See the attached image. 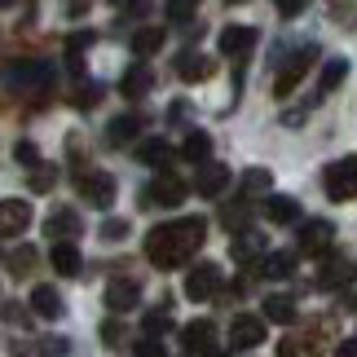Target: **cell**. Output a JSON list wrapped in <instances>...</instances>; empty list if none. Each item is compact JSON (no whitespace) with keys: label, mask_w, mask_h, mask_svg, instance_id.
I'll return each mask as SVG.
<instances>
[{"label":"cell","mask_w":357,"mask_h":357,"mask_svg":"<svg viewBox=\"0 0 357 357\" xmlns=\"http://www.w3.org/2000/svg\"><path fill=\"white\" fill-rule=\"evenodd\" d=\"M203 238H208V221H203V216H181V221L155 225L146 234V260L155 269H181V265L195 260Z\"/></svg>","instance_id":"obj_1"},{"label":"cell","mask_w":357,"mask_h":357,"mask_svg":"<svg viewBox=\"0 0 357 357\" xmlns=\"http://www.w3.org/2000/svg\"><path fill=\"white\" fill-rule=\"evenodd\" d=\"M322 185H326V199H331V203H349V199H357V155H344V159L326 163Z\"/></svg>","instance_id":"obj_2"},{"label":"cell","mask_w":357,"mask_h":357,"mask_svg":"<svg viewBox=\"0 0 357 357\" xmlns=\"http://www.w3.org/2000/svg\"><path fill=\"white\" fill-rule=\"evenodd\" d=\"M313 62H318V45H305V49H296L291 58L282 62L278 79H273V93H278V98H291V93H296V84L309 75V66H313Z\"/></svg>","instance_id":"obj_3"},{"label":"cell","mask_w":357,"mask_h":357,"mask_svg":"<svg viewBox=\"0 0 357 357\" xmlns=\"http://www.w3.org/2000/svg\"><path fill=\"white\" fill-rule=\"evenodd\" d=\"M221 282H225L221 265H216V260H199V265L185 273V296L190 300H212L216 291H221Z\"/></svg>","instance_id":"obj_4"},{"label":"cell","mask_w":357,"mask_h":357,"mask_svg":"<svg viewBox=\"0 0 357 357\" xmlns=\"http://www.w3.org/2000/svg\"><path fill=\"white\" fill-rule=\"evenodd\" d=\"M181 199H185V181H181V176H172V172H159L155 181L142 190L146 208H155V203H159V208H176Z\"/></svg>","instance_id":"obj_5"},{"label":"cell","mask_w":357,"mask_h":357,"mask_svg":"<svg viewBox=\"0 0 357 357\" xmlns=\"http://www.w3.org/2000/svg\"><path fill=\"white\" fill-rule=\"evenodd\" d=\"M331 243H335V225L331 221H305V225H300V234H296V247L305 256L331 252Z\"/></svg>","instance_id":"obj_6"},{"label":"cell","mask_w":357,"mask_h":357,"mask_svg":"<svg viewBox=\"0 0 357 357\" xmlns=\"http://www.w3.org/2000/svg\"><path fill=\"white\" fill-rule=\"evenodd\" d=\"M31 203L26 199H0V238H18L31 225Z\"/></svg>","instance_id":"obj_7"},{"label":"cell","mask_w":357,"mask_h":357,"mask_svg":"<svg viewBox=\"0 0 357 357\" xmlns=\"http://www.w3.org/2000/svg\"><path fill=\"white\" fill-rule=\"evenodd\" d=\"M79 195H84L93 208H111L115 203V176L111 172H79Z\"/></svg>","instance_id":"obj_8"},{"label":"cell","mask_w":357,"mask_h":357,"mask_svg":"<svg viewBox=\"0 0 357 357\" xmlns=\"http://www.w3.org/2000/svg\"><path fill=\"white\" fill-rule=\"evenodd\" d=\"M256 26H243V22H229L225 31H221V40H216V45H221V53L225 58H247V53L256 49Z\"/></svg>","instance_id":"obj_9"},{"label":"cell","mask_w":357,"mask_h":357,"mask_svg":"<svg viewBox=\"0 0 357 357\" xmlns=\"http://www.w3.org/2000/svg\"><path fill=\"white\" fill-rule=\"evenodd\" d=\"M5 79H9V84H18V89L40 93L53 79V66L49 62H18V66H9V71H5Z\"/></svg>","instance_id":"obj_10"},{"label":"cell","mask_w":357,"mask_h":357,"mask_svg":"<svg viewBox=\"0 0 357 357\" xmlns=\"http://www.w3.org/2000/svg\"><path fill=\"white\" fill-rule=\"evenodd\" d=\"M357 278V265L349 256H326L322 260V269H318V287L322 291H335V287H349Z\"/></svg>","instance_id":"obj_11"},{"label":"cell","mask_w":357,"mask_h":357,"mask_svg":"<svg viewBox=\"0 0 357 357\" xmlns=\"http://www.w3.org/2000/svg\"><path fill=\"white\" fill-rule=\"evenodd\" d=\"M195 190L203 199H221L229 190V163H203L195 172Z\"/></svg>","instance_id":"obj_12"},{"label":"cell","mask_w":357,"mask_h":357,"mask_svg":"<svg viewBox=\"0 0 357 357\" xmlns=\"http://www.w3.org/2000/svg\"><path fill=\"white\" fill-rule=\"evenodd\" d=\"M229 344H234V349H256V344H265V318H252V313L234 318V322H229Z\"/></svg>","instance_id":"obj_13"},{"label":"cell","mask_w":357,"mask_h":357,"mask_svg":"<svg viewBox=\"0 0 357 357\" xmlns=\"http://www.w3.org/2000/svg\"><path fill=\"white\" fill-rule=\"evenodd\" d=\"M216 71V62L208 58V53H199V49H185L181 58H176V75L185 79V84H199V79H212Z\"/></svg>","instance_id":"obj_14"},{"label":"cell","mask_w":357,"mask_h":357,"mask_svg":"<svg viewBox=\"0 0 357 357\" xmlns=\"http://www.w3.org/2000/svg\"><path fill=\"white\" fill-rule=\"evenodd\" d=\"M229 256H234L238 265H252V260H260V265H265V234H260V229H243V234H234V243H229Z\"/></svg>","instance_id":"obj_15"},{"label":"cell","mask_w":357,"mask_h":357,"mask_svg":"<svg viewBox=\"0 0 357 357\" xmlns=\"http://www.w3.org/2000/svg\"><path fill=\"white\" fill-rule=\"evenodd\" d=\"M137 300H142V287H137L132 278H115L111 287H106V309H111V313L137 309Z\"/></svg>","instance_id":"obj_16"},{"label":"cell","mask_w":357,"mask_h":357,"mask_svg":"<svg viewBox=\"0 0 357 357\" xmlns=\"http://www.w3.org/2000/svg\"><path fill=\"white\" fill-rule=\"evenodd\" d=\"M45 234L58 238V243H75V234H79V216H75L71 208H53V212L45 216Z\"/></svg>","instance_id":"obj_17"},{"label":"cell","mask_w":357,"mask_h":357,"mask_svg":"<svg viewBox=\"0 0 357 357\" xmlns=\"http://www.w3.org/2000/svg\"><path fill=\"white\" fill-rule=\"evenodd\" d=\"M49 265L62 273V278H75L79 269H84V260H79V247L75 243H53L49 247Z\"/></svg>","instance_id":"obj_18"},{"label":"cell","mask_w":357,"mask_h":357,"mask_svg":"<svg viewBox=\"0 0 357 357\" xmlns=\"http://www.w3.org/2000/svg\"><path fill=\"white\" fill-rule=\"evenodd\" d=\"M119 89H123V98H146V93L155 89V71H150L146 62H137V66H128V71H123Z\"/></svg>","instance_id":"obj_19"},{"label":"cell","mask_w":357,"mask_h":357,"mask_svg":"<svg viewBox=\"0 0 357 357\" xmlns=\"http://www.w3.org/2000/svg\"><path fill=\"white\" fill-rule=\"evenodd\" d=\"M62 309H66L62 296L53 291L49 282H40L36 291H31V313H36V318H62Z\"/></svg>","instance_id":"obj_20"},{"label":"cell","mask_w":357,"mask_h":357,"mask_svg":"<svg viewBox=\"0 0 357 357\" xmlns=\"http://www.w3.org/2000/svg\"><path fill=\"white\" fill-rule=\"evenodd\" d=\"M322 344H318V335L313 331H300V335H287L278 340V357H318Z\"/></svg>","instance_id":"obj_21"},{"label":"cell","mask_w":357,"mask_h":357,"mask_svg":"<svg viewBox=\"0 0 357 357\" xmlns=\"http://www.w3.org/2000/svg\"><path fill=\"white\" fill-rule=\"evenodd\" d=\"M181 340H185V349H190V353H208V349H212V340H216V326H212L208 318H199V322L181 326Z\"/></svg>","instance_id":"obj_22"},{"label":"cell","mask_w":357,"mask_h":357,"mask_svg":"<svg viewBox=\"0 0 357 357\" xmlns=\"http://www.w3.org/2000/svg\"><path fill=\"white\" fill-rule=\"evenodd\" d=\"M265 216L273 225H296L300 221V203L287 199V195H273V199H265Z\"/></svg>","instance_id":"obj_23"},{"label":"cell","mask_w":357,"mask_h":357,"mask_svg":"<svg viewBox=\"0 0 357 357\" xmlns=\"http://www.w3.org/2000/svg\"><path fill=\"white\" fill-rule=\"evenodd\" d=\"M181 155L190 159V163H199V168H203V163H212V137L208 132H185V142H181Z\"/></svg>","instance_id":"obj_24"},{"label":"cell","mask_w":357,"mask_h":357,"mask_svg":"<svg viewBox=\"0 0 357 357\" xmlns=\"http://www.w3.org/2000/svg\"><path fill=\"white\" fill-rule=\"evenodd\" d=\"M163 49V31L159 26H142V31H132V53L137 58H155Z\"/></svg>","instance_id":"obj_25"},{"label":"cell","mask_w":357,"mask_h":357,"mask_svg":"<svg viewBox=\"0 0 357 357\" xmlns=\"http://www.w3.org/2000/svg\"><path fill=\"white\" fill-rule=\"evenodd\" d=\"M89 49H93V31H75L71 40H66V66H71L75 75L84 71V53Z\"/></svg>","instance_id":"obj_26"},{"label":"cell","mask_w":357,"mask_h":357,"mask_svg":"<svg viewBox=\"0 0 357 357\" xmlns=\"http://www.w3.org/2000/svg\"><path fill=\"white\" fill-rule=\"evenodd\" d=\"M265 322L291 326V322H296V300H291V296H269V300H265Z\"/></svg>","instance_id":"obj_27"},{"label":"cell","mask_w":357,"mask_h":357,"mask_svg":"<svg viewBox=\"0 0 357 357\" xmlns=\"http://www.w3.org/2000/svg\"><path fill=\"white\" fill-rule=\"evenodd\" d=\"M137 128H142V119H137V115H119V119H111V128H106V142L123 146V142H132V137H137Z\"/></svg>","instance_id":"obj_28"},{"label":"cell","mask_w":357,"mask_h":357,"mask_svg":"<svg viewBox=\"0 0 357 357\" xmlns=\"http://www.w3.org/2000/svg\"><path fill=\"white\" fill-rule=\"evenodd\" d=\"M344 75H349V62L344 58H331L322 66V84H318V98H326V93H331L335 84H344Z\"/></svg>","instance_id":"obj_29"},{"label":"cell","mask_w":357,"mask_h":357,"mask_svg":"<svg viewBox=\"0 0 357 357\" xmlns=\"http://www.w3.org/2000/svg\"><path fill=\"white\" fill-rule=\"evenodd\" d=\"M137 159L150 163V168H159V163L172 159V150H168V142H142V146H137Z\"/></svg>","instance_id":"obj_30"},{"label":"cell","mask_w":357,"mask_h":357,"mask_svg":"<svg viewBox=\"0 0 357 357\" xmlns=\"http://www.w3.org/2000/svg\"><path fill=\"white\" fill-rule=\"evenodd\" d=\"M291 265H296L291 252H273V256H265V265H260V269H265L269 278H291Z\"/></svg>","instance_id":"obj_31"},{"label":"cell","mask_w":357,"mask_h":357,"mask_svg":"<svg viewBox=\"0 0 357 357\" xmlns=\"http://www.w3.org/2000/svg\"><path fill=\"white\" fill-rule=\"evenodd\" d=\"M168 18H172V22H181L185 31H195V26H199V9H195V5H185V0H172V5H168Z\"/></svg>","instance_id":"obj_32"},{"label":"cell","mask_w":357,"mask_h":357,"mask_svg":"<svg viewBox=\"0 0 357 357\" xmlns=\"http://www.w3.org/2000/svg\"><path fill=\"white\" fill-rule=\"evenodd\" d=\"M142 326H146V335H150V340H159V335L172 326V313H168V309H150L146 318H142Z\"/></svg>","instance_id":"obj_33"},{"label":"cell","mask_w":357,"mask_h":357,"mask_svg":"<svg viewBox=\"0 0 357 357\" xmlns=\"http://www.w3.org/2000/svg\"><path fill=\"white\" fill-rule=\"evenodd\" d=\"M79 111H84V106H98L102 102V84L98 79H79V89H75V98H71Z\"/></svg>","instance_id":"obj_34"},{"label":"cell","mask_w":357,"mask_h":357,"mask_svg":"<svg viewBox=\"0 0 357 357\" xmlns=\"http://www.w3.org/2000/svg\"><path fill=\"white\" fill-rule=\"evenodd\" d=\"M269 185H273V176L265 168H252L243 176V195H260V190H269Z\"/></svg>","instance_id":"obj_35"},{"label":"cell","mask_w":357,"mask_h":357,"mask_svg":"<svg viewBox=\"0 0 357 357\" xmlns=\"http://www.w3.org/2000/svg\"><path fill=\"white\" fill-rule=\"evenodd\" d=\"M102 238H106V243H123V238H128V221L106 216V221H102Z\"/></svg>","instance_id":"obj_36"},{"label":"cell","mask_w":357,"mask_h":357,"mask_svg":"<svg viewBox=\"0 0 357 357\" xmlns=\"http://www.w3.org/2000/svg\"><path fill=\"white\" fill-rule=\"evenodd\" d=\"M9 265H13V273H31L36 269V247H18V252L9 256Z\"/></svg>","instance_id":"obj_37"},{"label":"cell","mask_w":357,"mask_h":357,"mask_svg":"<svg viewBox=\"0 0 357 357\" xmlns=\"http://www.w3.org/2000/svg\"><path fill=\"white\" fill-rule=\"evenodd\" d=\"M53 185H58V168H36L31 172V190H36V195H45V190H53Z\"/></svg>","instance_id":"obj_38"},{"label":"cell","mask_w":357,"mask_h":357,"mask_svg":"<svg viewBox=\"0 0 357 357\" xmlns=\"http://www.w3.org/2000/svg\"><path fill=\"white\" fill-rule=\"evenodd\" d=\"M13 159H18L22 168H36V163H40V150L31 142H18V146H13Z\"/></svg>","instance_id":"obj_39"},{"label":"cell","mask_w":357,"mask_h":357,"mask_svg":"<svg viewBox=\"0 0 357 357\" xmlns=\"http://www.w3.org/2000/svg\"><path fill=\"white\" fill-rule=\"evenodd\" d=\"M137 357H168V349H163V340H137Z\"/></svg>","instance_id":"obj_40"},{"label":"cell","mask_w":357,"mask_h":357,"mask_svg":"<svg viewBox=\"0 0 357 357\" xmlns=\"http://www.w3.org/2000/svg\"><path fill=\"white\" fill-rule=\"evenodd\" d=\"M62 353H66L62 335H45V340H40V357H62Z\"/></svg>","instance_id":"obj_41"},{"label":"cell","mask_w":357,"mask_h":357,"mask_svg":"<svg viewBox=\"0 0 357 357\" xmlns=\"http://www.w3.org/2000/svg\"><path fill=\"white\" fill-rule=\"evenodd\" d=\"M278 13H282V18H296V13H305V0H282Z\"/></svg>","instance_id":"obj_42"},{"label":"cell","mask_w":357,"mask_h":357,"mask_svg":"<svg viewBox=\"0 0 357 357\" xmlns=\"http://www.w3.org/2000/svg\"><path fill=\"white\" fill-rule=\"evenodd\" d=\"M335 357H357V335H353V340H340V344H335Z\"/></svg>","instance_id":"obj_43"},{"label":"cell","mask_w":357,"mask_h":357,"mask_svg":"<svg viewBox=\"0 0 357 357\" xmlns=\"http://www.w3.org/2000/svg\"><path fill=\"white\" fill-rule=\"evenodd\" d=\"M102 335H106V344H115V340H119V322H106Z\"/></svg>","instance_id":"obj_44"}]
</instances>
